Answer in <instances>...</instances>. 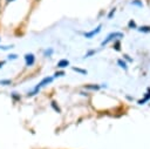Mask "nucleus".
I'll return each instance as SVG.
<instances>
[{
    "label": "nucleus",
    "mask_w": 150,
    "mask_h": 149,
    "mask_svg": "<svg viewBox=\"0 0 150 149\" xmlns=\"http://www.w3.org/2000/svg\"><path fill=\"white\" fill-rule=\"evenodd\" d=\"M116 36H123V34H122V33H112V34H109V35H108V38L102 42V46L107 45L109 41H111V40H112V39H115Z\"/></svg>",
    "instance_id": "f257e3e1"
},
{
    "label": "nucleus",
    "mask_w": 150,
    "mask_h": 149,
    "mask_svg": "<svg viewBox=\"0 0 150 149\" xmlns=\"http://www.w3.org/2000/svg\"><path fill=\"white\" fill-rule=\"evenodd\" d=\"M25 57H26V63H27V66H32V65L34 63V55H33V54H27Z\"/></svg>",
    "instance_id": "f03ea898"
},
{
    "label": "nucleus",
    "mask_w": 150,
    "mask_h": 149,
    "mask_svg": "<svg viewBox=\"0 0 150 149\" xmlns=\"http://www.w3.org/2000/svg\"><path fill=\"white\" fill-rule=\"evenodd\" d=\"M101 31V26H98L96 29H94V31H91V32H89V33H86L84 35H86V38H91L93 35H95V34H97L98 32Z\"/></svg>",
    "instance_id": "7ed1b4c3"
},
{
    "label": "nucleus",
    "mask_w": 150,
    "mask_h": 149,
    "mask_svg": "<svg viewBox=\"0 0 150 149\" xmlns=\"http://www.w3.org/2000/svg\"><path fill=\"white\" fill-rule=\"evenodd\" d=\"M68 65H69V61H68V60H61V61H59L57 67L62 68V67H66V66H68Z\"/></svg>",
    "instance_id": "20e7f679"
},
{
    "label": "nucleus",
    "mask_w": 150,
    "mask_h": 149,
    "mask_svg": "<svg viewBox=\"0 0 150 149\" xmlns=\"http://www.w3.org/2000/svg\"><path fill=\"white\" fill-rule=\"evenodd\" d=\"M139 31H141V32H150V27L144 26V27H141V28H139Z\"/></svg>",
    "instance_id": "39448f33"
},
{
    "label": "nucleus",
    "mask_w": 150,
    "mask_h": 149,
    "mask_svg": "<svg viewBox=\"0 0 150 149\" xmlns=\"http://www.w3.org/2000/svg\"><path fill=\"white\" fill-rule=\"evenodd\" d=\"M73 69H74V70H76V72H80V73H82V74H86V73H87L86 70H83V69H80V68H75V67H74Z\"/></svg>",
    "instance_id": "423d86ee"
},
{
    "label": "nucleus",
    "mask_w": 150,
    "mask_h": 149,
    "mask_svg": "<svg viewBox=\"0 0 150 149\" xmlns=\"http://www.w3.org/2000/svg\"><path fill=\"white\" fill-rule=\"evenodd\" d=\"M118 63H120V65H121V67H123L124 69L127 68V66H125V63H124V62H123L122 60H118Z\"/></svg>",
    "instance_id": "0eeeda50"
},
{
    "label": "nucleus",
    "mask_w": 150,
    "mask_h": 149,
    "mask_svg": "<svg viewBox=\"0 0 150 149\" xmlns=\"http://www.w3.org/2000/svg\"><path fill=\"white\" fill-rule=\"evenodd\" d=\"M52 106L54 107V109H55V110H57V111L60 113V108H59V107H57V106L55 104V102H52Z\"/></svg>",
    "instance_id": "6e6552de"
},
{
    "label": "nucleus",
    "mask_w": 150,
    "mask_h": 149,
    "mask_svg": "<svg viewBox=\"0 0 150 149\" xmlns=\"http://www.w3.org/2000/svg\"><path fill=\"white\" fill-rule=\"evenodd\" d=\"M87 88H89V89H98L100 87L98 86H87Z\"/></svg>",
    "instance_id": "1a4fd4ad"
},
{
    "label": "nucleus",
    "mask_w": 150,
    "mask_h": 149,
    "mask_svg": "<svg viewBox=\"0 0 150 149\" xmlns=\"http://www.w3.org/2000/svg\"><path fill=\"white\" fill-rule=\"evenodd\" d=\"M129 27H136V23H135L134 21H130V22H129Z\"/></svg>",
    "instance_id": "9d476101"
},
{
    "label": "nucleus",
    "mask_w": 150,
    "mask_h": 149,
    "mask_svg": "<svg viewBox=\"0 0 150 149\" xmlns=\"http://www.w3.org/2000/svg\"><path fill=\"white\" fill-rule=\"evenodd\" d=\"M115 49H116V50H120V42H116V45H115Z\"/></svg>",
    "instance_id": "9b49d317"
},
{
    "label": "nucleus",
    "mask_w": 150,
    "mask_h": 149,
    "mask_svg": "<svg viewBox=\"0 0 150 149\" xmlns=\"http://www.w3.org/2000/svg\"><path fill=\"white\" fill-rule=\"evenodd\" d=\"M61 75H64V73L63 72H59V73L55 74V76H61Z\"/></svg>",
    "instance_id": "f8f14e48"
},
{
    "label": "nucleus",
    "mask_w": 150,
    "mask_h": 149,
    "mask_svg": "<svg viewBox=\"0 0 150 149\" xmlns=\"http://www.w3.org/2000/svg\"><path fill=\"white\" fill-rule=\"evenodd\" d=\"M7 1H8V2H9V1H13V0H7Z\"/></svg>",
    "instance_id": "ddd939ff"
}]
</instances>
